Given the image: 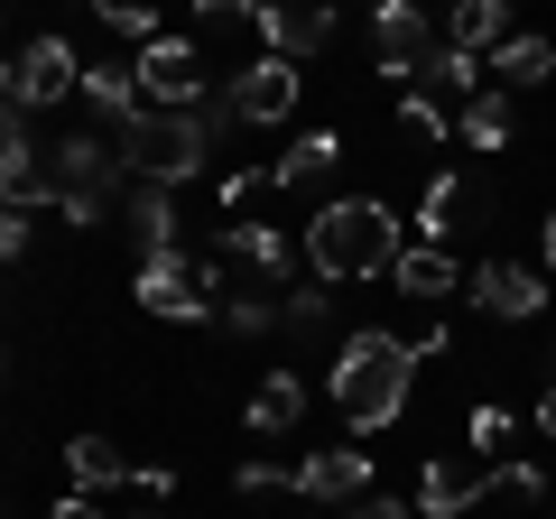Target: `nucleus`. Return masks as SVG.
<instances>
[{
	"label": "nucleus",
	"instance_id": "412c9836",
	"mask_svg": "<svg viewBox=\"0 0 556 519\" xmlns=\"http://www.w3.org/2000/svg\"><path fill=\"white\" fill-rule=\"evenodd\" d=\"M75 93H93V112H112V121H130L139 102H149V93H139V65H112V56H93V65H84V84H75Z\"/></svg>",
	"mask_w": 556,
	"mask_h": 519
},
{
	"label": "nucleus",
	"instance_id": "e433bc0d",
	"mask_svg": "<svg viewBox=\"0 0 556 519\" xmlns=\"http://www.w3.org/2000/svg\"><path fill=\"white\" fill-rule=\"evenodd\" d=\"M538 260H547V279H556V214L538 223Z\"/></svg>",
	"mask_w": 556,
	"mask_h": 519
},
{
	"label": "nucleus",
	"instance_id": "9b49d317",
	"mask_svg": "<svg viewBox=\"0 0 556 519\" xmlns=\"http://www.w3.org/2000/svg\"><path fill=\"white\" fill-rule=\"evenodd\" d=\"M121 223H130L139 260H167V251H177V186L130 177V186H121Z\"/></svg>",
	"mask_w": 556,
	"mask_h": 519
},
{
	"label": "nucleus",
	"instance_id": "a878e982",
	"mask_svg": "<svg viewBox=\"0 0 556 519\" xmlns=\"http://www.w3.org/2000/svg\"><path fill=\"white\" fill-rule=\"evenodd\" d=\"M93 20L121 28V38H139V47L159 38V10H149V0H93Z\"/></svg>",
	"mask_w": 556,
	"mask_h": 519
},
{
	"label": "nucleus",
	"instance_id": "39448f33",
	"mask_svg": "<svg viewBox=\"0 0 556 519\" xmlns=\"http://www.w3.org/2000/svg\"><path fill=\"white\" fill-rule=\"evenodd\" d=\"M492 492H547V473L538 464H455V455H437L427 473H417V519H464V510H482Z\"/></svg>",
	"mask_w": 556,
	"mask_h": 519
},
{
	"label": "nucleus",
	"instance_id": "f03ea898",
	"mask_svg": "<svg viewBox=\"0 0 556 519\" xmlns=\"http://www.w3.org/2000/svg\"><path fill=\"white\" fill-rule=\"evenodd\" d=\"M298 251H306V269H316L325 288H343V279H390L399 251H408V232H399L390 204H371V195H334V204H316V223H306Z\"/></svg>",
	"mask_w": 556,
	"mask_h": 519
},
{
	"label": "nucleus",
	"instance_id": "473e14b6",
	"mask_svg": "<svg viewBox=\"0 0 556 519\" xmlns=\"http://www.w3.org/2000/svg\"><path fill=\"white\" fill-rule=\"evenodd\" d=\"M343 519H417V510H408V501H380V492H362Z\"/></svg>",
	"mask_w": 556,
	"mask_h": 519
},
{
	"label": "nucleus",
	"instance_id": "9d476101",
	"mask_svg": "<svg viewBox=\"0 0 556 519\" xmlns=\"http://www.w3.org/2000/svg\"><path fill=\"white\" fill-rule=\"evenodd\" d=\"M232 112L241 121H288V112H298V65L260 47V56L232 75Z\"/></svg>",
	"mask_w": 556,
	"mask_h": 519
},
{
	"label": "nucleus",
	"instance_id": "6ab92c4d",
	"mask_svg": "<svg viewBox=\"0 0 556 519\" xmlns=\"http://www.w3.org/2000/svg\"><path fill=\"white\" fill-rule=\"evenodd\" d=\"M547 75H556V47L547 38H501L492 47V84H501V93H538Z\"/></svg>",
	"mask_w": 556,
	"mask_h": 519
},
{
	"label": "nucleus",
	"instance_id": "cd10ccee",
	"mask_svg": "<svg viewBox=\"0 0 556 519\" xmlns=\"http://www.w3.org/2000/svg\"><path fill=\"white\" fill-rule=\"evenodd\" d=\"M399 121H408L417 140H445V130H455V121H445V102H437V93H408V102H399Z\"/></svg>",
	"mask_w": 556,
	"mask_h": 519
},
{
	"label": "nucleus",
	"instance_id": "7c9ffc66",
	"mask_svg": "<svg viewBox=\"0 0 556 519\" xmlns=\"http://www.w3.org/2000/svg\"><path fill=\"white\" fill-rule=\"evenodd\" d=\"M510 445V408H473V455H501Z\"/></svg>",
	"mask_w": 556,
	"mask_h": 519
},
{
	"label": "nucleus",
	"instance_id": "5701e85b",
	"mask_svg": "<svg viewBox=\"0 0 556 519\" xmlns=\"http://www.w3.org/2000/svg\"><path fill=\"white\" fill-rule=\"evenodd\" d=\"M445 38L473 47V56H482V47H501V38H510V0H455V28H445Z\"/></svg>",
	"mask_w": 556,
	"mask_h": 519
},
{
	"label": "nucleus",
	"instance_id": "7ed1b4c3",
	"mask_svg": "<svg viewBox=\"0 0 556 519\" xmlns=\"http://www.w3.org/2000/svg\"><path fill=\"white\" fill-rule=\"evenodd\" d=\"M417 334L399 343V334H353L334 353V380H325V390H334V408H343V427H362V436H371V427H390L399 408H408V380H417Z\"/></svg>",
	"mask_w": 556,
	"mask_h": 519
},
{
	"label": "nucleus",
	"instance_id": "0eeeda50",
	"mask_svg": "<svg viewBox=\"0 0 556 519\" xmlns=\"http://www.w3.org/2000/svg\"><path fill=\"white\" fill-rule=\"evenodd\" d=\"M371 47H380V75L417 93V75H427V56H437L445 38L427 28V10H417V0H371Z\"/></svg>",
	"mask_w": 556,
	"mask_h": 519
},
{
	"label": "nucleus",
	"instance_id": "2f4dec72",
	"mask_svg": "<svg viewBox=\"0 0 556 519\" xmlns=\"http://www.w3.org/2000/svg\"><path fill=\"white\" fill-rule=\"evenodd\" d=\"M28 251V204H0V269Z\"/></svg>",
	"mask_w": 556,
	"mask_h": 519
},
{
	"label": "nucleus",
	"instance_id": "bb28decb",
	"mask_svg": "<svg viewBox=\"0 0 556 519\" xmlns=\"http://www.w3.org/2000/svg\"><path fill=\"white\" fill-rule=\"evenodd\" d=\"M325 316H334L325 279H306V288H288V298H278V325H298V334H306V325H325Z\"/></svg>",
	"mask_w": 556,
	"mask_h": 519
},
{
	"label": "nucleus",
	"instance_id": "c756f323",
	"mask_svg": "<svg viewBox=\"0 0 556 519\" xmlns=\"http://www.w3.org/2000/svg\"><path fill=\"white\" fill-rule=\"evenodd\" d=\"M260 20V0H195V28H241Z\"/></svg>",
	"mask_w": 556,
	"mask_h": 519
},
{
	"label": "nucleus",
	"instance_id": "72a5a7b5",
	"mask_svg": "<svg viewBox=\"0 0 556 519\" xmlns=\"http://www.w3.org/2000/svg\"><path fill=\"white\" fill-rule=\"evenodd\" d=\"M20 140H28V112H20L10 93H0V149H20Z\"/></svg>",
	"mask_w": 556,
	"mask_h": 519
},
{
	"label": "nucleus",
	"instance_id": "dca6fc26",
	"mask_svg": "<svg viewBox=\"0 0 556 519\" xmlns=\"http://www.w3.org/2000/svg\"><path fill=\"white\" fill-rule=\"evenodd\" d=\"M334 167H343V140H334V130H306L298 149H278V159H269V177H278V195H298V186L334 177Z\"/></svg>",
	"mask_w": 556,
	"mask_h": 519
},
{
	"label": "nucleus",
	"instance_id": "b1692460",
	"mask_svg": "<svg viewBox=\"0 0 556 519\" xmlns=\"http://www.w3.org/2000/svg\"><path fill=\"white\" fill-rule=\"evenodd\" d=\"M278 298H288V288H241V298H223V325H232V334H278Z\"/></svg>",
	"mask_w": 556,
	"mask_h": 519
},
{
	"label": "nucleus",
	"instance_id": "20e7f679",
	"mask_svg": "<svg viewBox=\"0 0 556 519\" xmlns=\"http://www.w3.org/2000/svg\"><path fill=\"white\" fill-rule=\"evenodd\" d=\"M121 186H130V167H121V149L93 140V130L47 149V204H56L65 223H84V232H93V223L121 204Z\"/></svg>",
	"mask_w": 556,
	"mask_h": 519
},
{
	"label": "nucleus",
	"instance_id": "1a4fd4ad",
	"mask_svg": "<svg viewBox=\"0 0 556 519\" xmlns=\"http://www.w3.org/2000/svg\"><path fill=\"white\" fill-rule=\"evenodd\" d=\"M260 47H269V56H325V47H334V0H260Z\"/></svg>",
	"mask_w": 556,
	"mask_h": 519
},
{
	"label": "nucleus",
	"instance_id": "a211bd4d",
	"mask_svg": "<svg viewBox=\"0 0 556 519\" xmlns=\"http://www.w3.org/2000/svg\"><path fill=\"white\" fill-rule=\"evenodd\" d=\"M390 288L399 298H455V251H427V241H408V251H399V269H390Z\"/></svg>",
	"mask_w": 556,
	"mask_h": 519
},
{
	"label": "nucleus",
	"instance_id": "f257e3e1",
	"mask_svg": "<svg viewBox=\"0 0 556 519\" xmlns=\"http://www.w3.org/2000/svg\"><path fill=\"white\" fill-rule=\"evenodd\" d=\"M232 93L223 102H195V112H159V102H139L130 121H112V149H121V167L130 177H149V186H186L204 159H214V140L232 130Z\"/></svg>",
	"mask_w": 556,
	"mask_h": 519
},
{
	"label": "nucleus",
	"instance_id": "f8f14e48",
	"mask_svg": "<svg viewBox=\"0 0 556 519\" xmlns=\"http://www.w3.org/2000/svg\"><path fill=\"white\" fill-rule=\"evenodd\" d=\"M223 260H232V269H251L260 288H288L306 251H298L288 232H269V223H232V232H223Z\"/></svg>",
	"mask_w": 556,
	"mask_h": 519
},
{
	"label": "nucleus",
	"instance_id": "f704fd0d",
	"mask_svg": "<svg viewBox=\"0 0 556 519\" xmlns=\"http://www.w3.org/2000/svg\"><path fill=\"white\" fill-rule=\"evenodd\" d=\"M47 519H102V510H93V492H65L56 510H47Z\"/></svg>",
	"mask_w": 556,
	"mask_h": 519
},
{
	"label": "nucleus",
	"instance_id": "4468645a",
	"mask_svg": "<svg viewBox=\"0 0 556 519\" xmlns=\"http://www.w3.org/2000/svg\"><path fill=\"white\" fill-rule=\"evenodd\" d=\"M362 492H371V455H362V445L298 455V501H362Z\"/></svg>",
	"mask_w": 556,
	"mask_h": 519
},
{
	"label": "nucleus",
	"instance_id": "c9c22d12",
	"mask_svg": "<svg viewBox=\"0 0 556 519\" xmlns=\"http://www.w3.org/2000/svg\"><path fill=\"white\" fill-rule=\"evenodd\" d=\"M538 436L556 445V380H547V390H538Z\"/></svg>",
	"mask_w": 556,
	"mask_h": 519
},
{
	"label": "nucleus",
	"instance_id": "c85d7f7f",
	"mask_svg": "<svg viewBox=\"0 0 556 519\" xmlns=\"http://www.w3.org/2000/svg\"><path fill=\"white\" fill-rule=\"evenodd\" d=\"M241 492H298V464H241Z\"/></svg>",
	"mask_w": 556,
	"mask_h": 519
},
{
	"label": "nucleus",
	"instance_id": "ddd939ff",
	"mask_svg": "<svg viewBox=\"0 0 556 519\" xmlns=\"http://www.w3.org/2000/svg\"><path fill=\"white\" fill-rule=\"evenodd\" d=\"M473 306L501 325H529L538 306H547V279L538 269H519V260H492V269H473Z\"/></svg>",
	"mask_w": 556,
	"mask_h": 519
},
{
	"label": "nucleus",
	"instance_id": "aec40b11",
	"mask_svg": "<svg viewBox=\"0 0 556 519\" xmlns=\"http://www.w3.org/2000/svg\"><path fill=\"white\" fill-rule=\"evenodd\" d=\"M298 418H306V380H298V371H269V380L251 390V436H288Z\"/></svg>",
	"mask_w": 556,
	"mask_h": 519
},
{
	"label": "nucleus",
	"instance_id": "4be33fe9",
	"mask_svg": "<svg viewBox=\"0 0 556 519\" xmlns=\"http://www.w3.org/2000/svg\"><path fill=\"white\" fill-rule=\"evenodd\" d=\"M455 130L473 149H510V93H501V84H482L473 102H455Z\"/></svg>",
	"mask_w": 556,
	"mask_h": 519
},
{
	"label": "nucleus",
	"instance_id": "f3484780",
	"mask_svg": "<svg viewBox=\"0 0 556 519\" xmlns=\"http://www.w3.org/2000/svg\"><path fill=\"white\" fill-rule=\"evenodd\" d=\"M65 473H75V492H121V482H130L139 464L121 455L112 436H75V445H65Z\"/></svg>",
	"mask_w": 556,
	"mask_h": 519
},
{
	"label": "nucleus",
	"instance_id": "2eb2a0df",
	"mask_svg": "<svg viewBox=\"0 0 556 519\" xmlns=\"http://www.w3.org/2000/svg\"><path fill=\"white\" fill-rule=\"evenodd\" d=\"M464 214H482V195L464 177H437L427 186V204H417V241H427V251H445V241L464 232Z\"/></svg>",
	"mask_w": 556,
	"mask_h": 519
},
{
	"label": "nucleus",
	"instance_id": "6e6552de",
	"mask_svg": "<svg viewBox=\"0 0 556 519\" xmlns=\"http://www.w3.org/2000/svg\"><path fill=\"white\" fill-rule=\"evenodd\" d=\"M130 65H139V93L159 102V112H195V102H204V47L195 38H167V28H159Z\"/></svg>",
	"mask_w": 556,
	"mask_h": 519
},
{
	"label": "nucleus",
	"instance_id": "393cba45",
	"mask_svg": "<svg viewBox=\"0 0 556 519\" xmlns=\"http://www.w3.org/2000/svg\"><path fill=\"white\" fill-rule=\"evenodd\" d=\"M260 195H278L269 167H232V177H223V214H232V223H251V204H260Z\"/></svg>",
	"mask_w": 556,
	"mask_h": 519
},
{
	"label": "nucleus",
	"instance_id": "423d86ee",
	"mask_svg": "<svg viewBox=\"0 0 556 519\" xmlns=\"http://www.w3.org/2000/svg\"><path fill=\"white\" fill-rule=\"evenodd\" d=\"M75 84H84V56H75L65 38H28L20 56L0 65V93L20 102V112H47V102H65Z\"/></svg>",
	"mask_w": 556,
	"mask_h": 519
}]
</instances>
